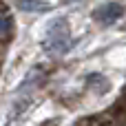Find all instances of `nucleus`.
Wrapping results in <instances>:
<instances>
[{
  "mask_svg": "<svg viewBox=\"0 0 126 126\" xmlns=\"http://www.w3.org/2000/svg\"><path fill=\"white\" fill-rule=\"evenodd\" d=\"M120 16H122V4H117V2H106V4L97 7V9L93 11V18H95L97 22H102V24H111V22H115Z\"/></svg>",
  "mask_w": 126,
  "mask_h": 126,
  "instance_id": "obj_1",
  "label": "nucleus"
},
{
  "mask_svg": "<svg viewBox=\"0 0 126 126\" xmlns=\"http://www.w3.org/2000/svg\"><path fill=\"white\" fill-rule=\"evenodd\" d=\"M122 31H126V22H124V27H122Z\"/></svg>",
  "mask_w": 126,
  "mask_h": 126,
  "instance_id": "obj_3",
  "label": "nucleus"
},
{
  "mask_svg": "<svg viewBox=\"0 0 126 126\" xmlns=\"http://www.w3.org/2000/svg\"><path fill=\"white\" fill-rule=\"evenodd\" d=\"M18 7L22 11H29V13H40V11H49L51 4L44 2V0H18Z\"/></svg>",
  "mask_w": 126,
  "mask_h": 126,
  "instance_id": "obj_2",
  "label": "nucleus"
}]
</instances>
